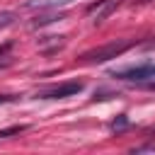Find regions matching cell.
I'll list each match as a JSON object with an SVG mask.
<instances>
[{
	"label": "cell",
	"mask_w": 155,
	"mask_h": 155,
	"mask_svg": "<svg viewBox=\"0 0 155 155\" xmlns=\"http://www.w3.org/2000/svg\"><path fill=\"white\" fill-rule=\"evenodd\" d=\"M133 46V41H111V44H104V46H97L92 51H85L80 56L82 63H104V61H111L116 56H121L124 51H128Z\"/></svg>",
	"instance_id": "1"
},
{
	"label": "cell",
	"mask_w": 155,
	"mask_h": 155,
	"mask_svg": "<svg viewBox=\"0 0 155 155\" xmlns=\"http://www.w3.org/2000/svg\"><path fill=\"white\" fill-rule=\"evenodd\" d=\"M111 75L119 78V80H128V82H143V80H148V78H155V63L119 68V70H111Z\"/></svg>",
	"instance_id": "2"
},
{
	"label": "cell",
	"mask_w": 155,
	"mask_h": 155,
	"mask_svg": "<svg viewBox=\"0 0 155 155\" xmlns=\"http://www.w3.org/2000/svg\"><path fill=\"white\" fill-rule=\"evenodd\" d=\"M78 92H82V82H63V85H56V87L41 92V97L44 99H65V97H73Z\"/></svg>",
	"instance_id": "3"
},
{
	"label": "cell",
	"mask_w": 155,
	"mask_h": 155,
	"mask_svg": "<svg viewBox=\"0 0 155 155\" xmlns=\"http://www.w3.org/2000/svg\"><path fill=\"white\" fill-rule=\"evenodd\" d=\"M116 5H119V0H99L97 5H92V7H90V17H92V22H94V24L104 22V19L116 10Z\"/></svg>",
	"instance_id": "4"
},
{
	"label": "cell",
	"mask_w": 155,
	"mask_h": 155,
	"mask_svg": "<svg viewBox=\"0 0 155 155\" xmlns=\"http://www.w3.org/2000/svg\"><path fill=\"white\" fill-rule=\"evenodd\" d=\"M70 2H78V0H27L24 7H29V10H58V7H65Z\"/></svg>",
	"instance_id": "5"
},
{
	"label": "cell",
	"mask_w": 155,
	"mask_h": 155,
	"mask_svg": "<svg viewBox=\"0 0 155 155\" xmlns=\"http://www.w3.org/2000/svg\"><path fill=\"white\" fill-rule=\"evenodd\" d=\"M56 19H63V12H53V15H44V17H36L31 22V27H44V24H51Z\"/></svg>",
	"instance_id": "6"
},
{
	"label": "cell",
	"mask_w": 155,
	"mask_h": 155,
	"mask_svg": "<svg viewBox=\"0 0 155 155\" xmlns=\"http://www.w3.org/2000/svg\"><path fill=\"white\" fill-rule=\"evenodd\" d=\"M126 126H128V116H126V114H119V116L111 121V131H124Z\"/></svg>",
	"instance_id": "7"
},
{
	"label": "cell",
	"mask_w": 155,
	"mask_h": 155,
	"mask_svg": "<svg viewBox=\"0 0 155 155\" xmlns=\"http://www.w3.org/2000/svg\"><path fill=\"white\" fill-rule=\"evenodd\" d=\"M22 131H27V126H24V124H19V126H10V128H2V131H0V138H10V136L22 133Z\"/></svg>",
	"instance_id": "8"
},
{
	"label": "cell",
	"mask_w": 155,
	"mask_h": 155,
	"mask_svg": "<svg viewBox=\"0 0 155 155\" xmlns=\"http://www.w3.org/2000/svg\"><path fill=\"white\" fill-rule=\"evenodd\" d=\"M15 12H0V27H7V24H12L15 22Z\"/></svg>",
	"instance_id": "9"
},
{
	"label": "cell",
	"mask_w": 155,
	"mask_h": 155,
	"mask_svg": "<svg viewBox=\"0 0 155 155\" xmlns=\"http://www.w3.org/2000/svg\"><path fill=\"white\" fill-rule=\"evenodd\" d=\"M17 97L15 94H0V104H5V102H15Z\"/></svg>",
	"instance_id": "10"
},
{
	"label": "cell",
	"mask_w": 155,
	"mask_h": 155,
	"mask_svg": "<svg viewBox=\"0 0 155 155\" xmlns=\"http://www.w3.org/2000/svg\"><path fill=\"white\" fill-rule=\"evenodd\" d=\"M10 48H12V44H10V41H7V44H2V46H0V56H5Z\"/></svg>",
	"instance_id": "11"
},
{
	"label": "cell",
	"mask_w": 155,
	"mask_h": 155,
	"mask_svg": "<svg viewBox=\"0 0 155 155\" xmlns=\"http://www.w3.org/2000/svg\"><path fill=\"white\" fill-rule=\"evenodd\" d=\"M12 65V56H5V61H0V68H7Z\"/></svg>",
	"instance_id": "12"
},
{
	"label": "cell",
	"mask_w": 155,
	"mask_h": 155,
	"mask_svg": "<svg viewBox=\"0 0 155 155\" xmlns=\"http://www.w3.org/2000/svg\"><path fill=\"white\" fill-rule=\"evenodd\" d=\"M145 87H148V90H155V80H153V82H148Z\"/></svg>",
	"instance_id": "13"
}]
</instances>
